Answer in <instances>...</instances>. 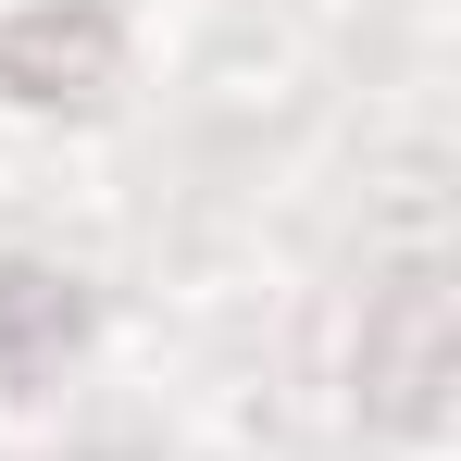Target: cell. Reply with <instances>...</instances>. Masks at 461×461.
<instances>
[{
    "mask_svg": "<svg viewBox=\"0 0 461 461\" xmlns=\"http://www.w3.org/2000/svg\"><path fill=\"white\" fill-rule=\"evenodd\" d=\"M76 337V300L50 287V275H0V362H38V349H63Z\"/></svg>",
    "mask_w": 461,
    "mask_h": 461,
    "instance_id": "cell-1",
    "label": "cell"
}]
</instances>
